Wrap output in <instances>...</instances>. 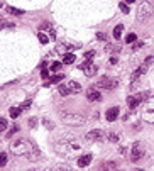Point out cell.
<instances>
[{"instance_id":"cell-21","label":"cell","mask_w":154,"mask_h":171,"mask_svg":"<svg viewBox=\"0 0 154 171\" xmlns=\"http://www.w3.org/2000/svg\"><path fill=\"white\" fill-rule=\"evenodd\" d=\"M58 92H59V95H61V97H66V95L71 93V92H69V88H68V85H59Z\"/></svg>"},{"instance_id":"cell-10","label":"cell","mask_w":154,"mask_h":171,"mask_svg":"<svg viewBox=\"0 0 154 171\" xmlns=\"http://www.w3.org/2000/svg\"><path fill=\"white\" fill-rule=\"evenodd\" d=\"M86 98L90 102H100L102 100V92H98L97 88H90L86 92Z\"/></svg>"},{"instance_id":"cell-7","label":"cell","mask_w":154,"mask_h":171,"mask_svg":"<svg viewBox=\"0 0 154 171\" xmlns=\"http://www.w3.org/2000/svg\"><path fill=\"white\" fill-rule=\"evenodd\" d=\"M78 66H80V70L85 73L86 76H93L97 73V64H93L91 59H85V61L81 63V64H78Z\"/></svg>"},{"instance_id":"cell-19","label":"cell","mask_w":154,"mask_h":171,"mask_svg":"<svg viewBox=\"0 0 154 171\" xmlns=\"http://www.w3.org/2000/svg\"><path fill=\"white\" fill-rule=\"evenodd\" d=\"M9 14H12V16H22L24 14V10H21V9H15V7H10V5H7V9H5Z\"/></svg>"},{"instance_id":"cell-1","label":"cell","mask_w":154,"mask_h":171,"mask_svg":"<svg viewBox=\"0 0 154 171\" xmlns=\"http://www.w3.org/2000/svg\"><path fill=\"white\" fill-rule=\"evenodd\" d=\"M10 149L15 156H24L29 161H39V158H41L39 147L34 142H31L29 139H26V137H21V139L14 141Z\"/></svg>"},{"instance_id":"cell-8","label":"cell","mask_w":154,"mask_h":171,"mask_svg":"<svg viewBox=\"0 0 154 171\" xmlns=\"http://www.w3.org/2000/svg\"><path fill=\"white\" fill-rule=\"evenodd\" d=\"M105 137V132L100 129H95V130H91V132H88V134L85 135V139L86 141H90V142H97V141H102Z\"/></svg>"},{"instance_id":"cell-6","label":"cell","mask_w":154,"mask_h":171,"mask_svg":"<svg viewBox=\"0 0 154 171\" xmlns=\"http://www.w3.org/2000/svg\"><path fill=\"white\" fill-rule=\"evenodd\" d=\"M144 156V147L141 142H134V146L130 147V161L132 163H137L139 159H142Z\"/></svg>"},{"instance_id":"cell-14","label":"cell","mask_w":154,"mask_h":171,"mask_svg":"<svg viewBox=\"0 0 154 171\" xmlns=\"http://www.w3.org/2000/svg\"><path fill=\"white\" fill-rule=\"evenodd\" d=\"M146 71H147V70H146V68H144V66L137 68V70H136V71H134L132 75H130V80H132V81H137V80H139V78H141V76H142V75H144V73H146Z\"/></svg>"},{"instance_id":"cell-23","label":"cell","mask_w":154,"mask_h":171,"mask_svg":"<svg viewBox=\"0 0 154 171\" xmlns=\"http://www.w3.org/2000/svg\"><path fill=\"white\" fill-rule=\"evenodd\" d=\"M37 37H39V42H41V44H46V42H48V39H49V37L46 36V34H44L43 31H41L39 34H37Z\"/></svg>"},{"instance_id":"cell-4","label":"cell","mask_w":154,"mask_h":171,"mask_svg":"<svg viewBox=\"0 0 154 171\" xmlns=\"http://www.w3.org/2000/svg\"><path fill=\"white\" fill-rule=\"evenodd\" d=\"M117 85H119V81L115 78H108V76H102L97 81V87L103 88V90H113V88H117Z\"/></svg>"},{"instance_id":"cell-36","label":"cell","mask_w":154,"mask_h":171,"mask_svg":"<svg viewBox=\"0 0 154 171\" xmlns=\"http://www.w3.org/2000/svg\"><path fill=\"white\" fill-rule=\"evenodd\" d=\"M41 76H43V78H49V71L46 70V68H43V71H41Z\"/></svg>"},{"instance_id":"cell-2","label":"cell","mask_w":154,"mask_h":171,"mask_svg":"<svg viewBox=\"0 0 154 171\" xmlns=\"http://www.w3.org/2000/svg\"><path fill=\"white\" fill-rule=\"evenodd\" d=\"M141 119L154 122V95H147L141 104Z\"/></svg>"},{"instance_id":"cell-20","label":"cell","mask_w":154,"mask_h":171,"mask_svg":"<svg viewBox=\"0 0 154 171\" xmlns=\"http://www.w3.org/2000/svg\"><path fill=\"white\" fill-rule=\"evenodd\" d=\"M63 75H54L53 78H51V80H49V81H46L44 83V85H46V87H49V85H51V83H59V81H63Z\"/></svg>"},{"instance_id":"cell-12","label":"cell","mask_w":154,"mask_h":171,"mask_svg":"<svg viewBox=\"0 0 154 171\" xmlns=\"http://www.w3.org/2000/svg\"><path fill=\"white\" fill-rule=\"evenodd\" d=\"M141 104H142V100L139 98V97H127V105L130 110H136Z\"/></svg>"},{"instance_id":"cell-26","label":"cell","mask_w":154,"mask_h":171,"mask_svg":"<svg viewBox=\"0 0 154 171\" xmlns=\"http://www.w3.org/2000/svg\"><path fill=\"white\" fill-rule=\"evenodd\" d=\"M17 130H19V127H17V125H14V127H12V129L9 130V132H5V135H7V137H12V135L15 134Z\"/></svg>"},{"instance_id":"cell-39","label":"cell","mask_w":154,"mask_h":171,"mask_svg":"<svg viewBox=\"0 0 154 171\" xmlns=\"http://www.w3.org/2000/svg\"><path fill=\"white\" fill-rule=\"evenodd\" d=\"M110 64H117V58H110Z\"/></svg>"},{"instance_id":"cell-5","label":"cell","mask_w":154,"mask_h":171,"mask_svg":"<svg viewBox=\"0 0 154 171\" xmlns=\"http://www.w3.org/2000/svg\"><path fill=\"white\" fill-rule=\"evenodd\" d=\"M149 16H153V5H151L149 2L139 4V9H137V19L139 21H144V19H147Z\"/></svg>"},{"instance_id":"cell-40","label":"cell","mask_w":154,"mask_h":171,"mask_svg":"<svg viewBox=\"0 0 154 171\" xmlns=\"http://www.w3.org/2000/svg\"><path fill=\"white\" fill-rule=\"evenodd\" d=\"M125 2H127V4H132V2H136V0H125Z\"/></svg>"},{"instance_id":"cell-16","label":"cell","mask_w":154,"mask_h":171,"mask_svg":"<svg viewBox=\"0 0 154 171\" xmlns=\"http://www.w3.org/2000/svg\"><path fill=\"white\" fill-rule=\"evenodd\" d=\"M122 31H124V26H122V24H117V26H115V29H113V37H115V41H119V39H120Z\"/></svg>"},{"instance_id":"cell-24","label":"cell","mask_w":154,"mask_h":171,"mask_svg":"<svg viewBox=\"0 0 154 171\" xmlns=\"http://www.w3.org/2000/svg\"><path fill=\"white\" fill-rule=\"evenodd\" d=\"M119 9H120L124 14H129V5H127V2H120V4H119Z\"/></svg>"},{"instance_id":"cell-13","label":"cell","mask_w":154,"mask_h":171,"mask_svg":"<svg viewBox=\"0 0 154 171\" xmlns=\"http://www.w3.org/2000/svg\"><path fill=\"white\" fill-rule=\"evenodd\" d=\"M90 163H91V154H83L80 159H78V166H80V168H85V166H88Z\"/></svg>"},{"instance_id":"cell-9","label":"cell","mask_w":154,"mask_h":171,"mask_svg":"<svg viewBox=\"0 0 154 171\" xmlns=\"http://www.w3.org/2000/svg\"><path fill=\"white\" fill-rule=\"evenodd\" d=\"M64 147H66V142H63V144H56V151H58V152H61V154H66V151H64ZM68 147H69V151H71V152H74V151H78L81 147L80 144H78V142H68Z\"/></svg>"},{"instance_id":"cell-29","label":"cell","mask_w":154,"mask_h":171,"mask_svg":"<svg viewBox=\"0 0 154 171\" xmlns=\"http://www.w3.org/2000/svg\"><path fill=\"white\" fill-rule=\"evenodd\" d=\"M0 129H2V132H5V129H7V120L4 117L0 119Z\"/></svg>"},{"instance_id":"cell-30","label":"cell","mask_w":154,"mask_h":171,"mask_svg":"<svg viewBox=\"0 0 154 171\" xmlns=\"http://www.w3.org/2000/svg\"><path fill=\"white\" fill-rule=\"evenodd\" d=\"M59 68H61V63L56 61V63H53V64H51V71H58Z\"/></svg>"},{"instance_id":"cell-27","label":"cell","mask_w":154,"mask_h":171,"mask_svg":"<svg viewBox=\"0 0 154 171\" xmlns=\"http://www.w3.org/2000/svg\"><path fill=\"white\" fill-rule=\"evenodd\" d=\"M119 139H120L119 134H108V141H110V142H119Z\"/></svg>"},{"instance_id":"cell-37","label":"cell","mask_w":154,"mask_h":171,"mask_svg":"<svg viewBox=\"0 0 154 171\" xmlns=\"http://www.w3.org/2000/svg\"><path fill=\"white\" fill-rule=\"evenodd\" d=\"M139 47H142V42H141V41H136V44H134L132 49H134V51H137Z\"/></svg>"},{"instance_id":"cell-25","label":"cell","mask_w":154,"mask_h":171,"mask_svg":"<svg viewBox=\"0 0 154 171\" xmlns=\"http://www.w3.org/2000/svg\"><path fill=\"white\" fill-rule=\"evenodd\" d=\"M125 41H127V42H136V41H137V36H136L134 32H130V34L125 37Z\"/></svg>"},{"instance_id":"cell-33","label":"cell","mask_w":154,"mask_h":171,"mask_svg":"<svg viewBox=\"0 0 154 171\" xmlns=\"http://www.w3.org/2000/svg\"><path fill=\"white\" fill-rule=\"evenodd\" d=\"M27 109H31V100H26L22 104V110H27Z\"/></svg>"},{"instance_id":"cell-31","label":"cell","mask_w":154,"mask_h":171,"mask_svg":"<svg viewBox=\"0 0 154 171\" xmlns=\"http://www.w3.org/2000/svg\"><path fill=\"white\" fill-rule=\"evenodd\" d=\"M151 63H153V58H151V56H149V58H146V61H144V68L147 70V68L151 66Z\"/></svg>"},{"instance_id":"cell-22","label":"cell","mask_w":154,"mask_h":171,"mask_svg":"<svg viewBox=\"0 0 154 171\" xmlns=\"http://www.w3.org/2000/svg\"><path fill=\"white\" fill-rule=\"evenodd\" d=\"M100 168H105V170H115L117 168V163H103V164H100Z\"/></svg>"},{"instance_id":"cell-35","label":"cell","mask_w":154,"mask_h":171,"mask_svg":"<svg viewBox=\"0 0 154 171\" xmlns=\"http://www.w3.org/2000/svg\"><path fill=\"white\" fill-rule=\"evenodd\" d=\"M105 32H98V34H97V39H100V41H105Z\"/></svg>"},{"instance_id":"cell-38","label":"cell","mask_w":154,"mask_h":171,"mask_svg":"<svg viewBox=\"0 0 154 171\" xmlns=\"http://www.w3.org/2000/svg\"><path fill=\"white\" fill-rule=\"evenodd\" d=\"M36 125H37L36 119H29V127H36Z\"/></svg>"},{"instance_id":"cell-3","label":"cell","mask_w":154,"mask_h":171,"mask_svg":"<svg viewBox=\"0 0 154 171\" xmlns=\"http://www.w3.org/2000/svg\"><path fill=\"white\" fill-rule=\"evenodd\" d=\"M61 120L68 125H83L86 122L85 117L80 114H69V112H61Z\"/></svg>"},{"instance_id":"cell-11","label":"cell","mask_w":154,"mask_h":171,"mask_svg":"<svg viewBox=\"0 0 154 171\" xmlns=\"http://www.w3.org/2000/svg\"><path fill=\"white\" fill-rule=\"evenodd\" d=\"M119 114H120V110H119V107H110V109L105 112V119L108 120V122H113V120L119 117Z\"/></svg>"},{"instance_id":"cell-18","label":"cell","mask_w":154,"mask_h":171,"mask_svg":"<svg viewBox=\"0 0 154 171\" xmlns=\"http://www.w3.org/2000/svg\"><path fill=\"white\" fill-rule=\"evenodd\" d=\"M63 63L64 64H71V63H74V54L73 53H66L63 56Z\"/></svg>"},{"instance_id":"cell-28","label":"cell","mask_w":154,"mask_h":171,"mask_svg":"<svg viewBox=\"0 0 154 171\" xmlns=\"http://www.w3.org/2000/svg\"><path fill=\"white\" fill-rule=\"evenodd\" d=\"M5 163H7V154H5V152H2V154H0V166L4 168Z\"/></svg>"},{"instance_id":"cell-17","label":"cell","mask_w":154,"mask_h":171,"mask_svg":"<svg viewBox=\"0 0 154 171\" xmlns=\"http://www.w3.org/2000/svg\"><path fill=\"white\" fill-rule=\"evenodd\" d=\"M22 112V107H10V110H9V114H10L12 119H17L19 115H21Z\"/></svg>"},{"instance_id":"cell-32","label":"cell","mask_w":154,"mask_h":171,"mask_svg":"<svg viewBox=\"0 0 154 171\" xmlns=\"http://www.w3.org/2000/svg\"><path fill=\"white\" fill-rule=\"evenodd\" d=\"M93 56H95V51H86L85 53V59H91Z\"/></svg>"},{"instance_id":"cell-15","label":"cell","mask_w":154,"mask_h":171,"mask_svg":"<svg viewBox=\"0 0 154 171\" xmlns=\"http://www.w3.org/2000/svg\"><path fill=\"white\" fill-rule=\"evenodd\" d=\"M66 85H68V88H69L71 93H78V92L81 90V85L80 83H76V81H68Z\"/></svg>"},{"instance_id":"cell-34","label":"cell","mask_w":154,"mask_h":171,"mask_svg":"<svg viewBox=\"0 0 154 171\" xmlns=\"http://www.w3.org/2000/svg\"><path fill=\"white\" fill-rule=\"evenodd\" d=\"M43 124L46 125V127H49V129H53V127H54V125H53V122H49L48 119H44V120H43Z\"/></svg>"}]
</instances>
